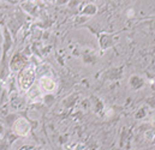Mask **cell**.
Returning a JSON list of instances; mask_svg holds the SVG:
<instances>
[{
	"instance_id": "cell-1",
	"label": "cell",
	"mask_w": 155,
	"mask_h": 150,
	"mask_svg": "<svg viewBox=\"0 0 155 150\" xmlns=\"http://www.w3.org/2000/svg\"><path fill=\"white\" fill-rule=\"evenodd\" d=\"M35 77H36V72H35L34 66H33V65L25 66V67L21 71L19 76H18L19 86H21L23 90L28 91V90L33 86V84H34V82H35Z\"/></svg>"
},
{
	"instance_id": "cell-2",
	"label": "cell",
	"mask_w": 155,
	"mask_h": 150,
	"mask_svg": "<svg viewBox=\"0 0 155 150\" xmlns=\"http://www.w3.org/2000/svg\"><path fill=\"white\" fill-rule=\"evenodd\" d=\"M31 130L30 122L24 118H18L12 125V132L17 136H27Z\"/></svg>"
},
{
	"instance_id": "cell-3",
	"label": "cell",
	"mask_w": 155,
	"mask_h": 150,
	"mask_svg": "<svg viewBox=\"0 0 155 150\" xmlns=\"http://www.w3.org/2000/svg\"><path fill=\"white\" fill-rule=\"evenodd\" d=\"M39 86H40V89H42V90L46 91V93H53V91L57 89V83H55L51 77L43 76V77L40 78Z\"/></svg>"
},
{
	"instance_id": "cell-4",
	"label": "cell",
	"mask_w": 155,
	"mask_h": 150,
	"mask_svg": "<svg viewBox=\"0 0 155 150\" xmlns=\"http://www.w3.org/2000/svg\"><path fill=\"white\" fill-rule=\"evenodd\" d=\"M129 84H130V86H131L134 90H140L141 88L144 86V79L137 75L131 76L130 79H129Z\"/></svg>"
},
{
	"instance_id": "cell-5",
	"label": "cell",
	"mask_w": 155,
	"mask_h": 150,
	"mask_svg": "<svg viewBox=\"0 0 155 150\" xmlns=\"http://www.w3.org/2000/svg\"><path fill=\"white\" fill-rule=\"evenodd\" d=\"M121 70L123 67H116V69H110L107 70L106 75H104V77L107 79V80H117V79H120L121 78Z\"/></svg>"
},
{
	"instance_id": "cell-6",
	"label": "cell",
	"mask_w": 155,
	"mask_h": 150,
	"mask_svg": "<svg viewBox=\"0 0 155 150\" xmlns=\"http://www.w3.org/2000/svg\"><path fill=\"white\" fill-rule=\"evenodd\" d=\"M114 46V40L112 35H108V34H104L100 36V47L101 49H107L110 47Z\"/></svg>"
},
{
	"instance_id": "cell-7",
	"label": "cell",
	"mask_w": 155,
	"mask_h": 150,
	"mask_svg": "<svg viewBox=\"0 0 155 150\" xmlns=\"http://www.w3.org/2000/svg\"><path fill=\"white\" fill-rule=\"evenodd\" d=\"M85 15H94L95 12H96V6L95 5H88L85 8H84V11H83Z\"/></svg>"
},
{
	"instance_id": "cell-8",
	"label": "cell",
	"mask_w": 155,
	"mask_h": 150,
	"mask_svg": "<svg viewBox=\"0 0 155 150\" xmlns=\"http://www.w3.org/2000/svg\"><path fill=\"white\" fill-rule=\"evenodd\" d=\"M135 116H136V119H143L146 116V109L144 108H140L138 112L135 114Z\"/></svg>"
},
{
	"instance_id": "cell-9",
	"label": "cell",
	"mask_w": 155,
	"mask_h": 150,
	"mask_svg": "<svg viewBox=\"0 0 155 150\" xmlns=\"http://www.w3.org/2000/svg\"><path fill=\"white\" fill-rule=\"evenodd\" d=\"M134 16H135V11H134V8H127V10H126V17L131 18V17H134Z\"/></svg>"
}]
</instances>
